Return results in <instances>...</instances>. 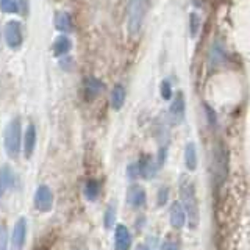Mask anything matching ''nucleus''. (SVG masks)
I'll use <instances>...</instances> for the list:
<instances>
[{
  "label": "nucleus",
  "instance_id": "obj_32",
  "mask_svg": "<svg viewBox=\"0 0 250 250\" xmlns=\"http://www.w3.org/2000/svg\"><path fill=\"white\" fill-rule=\"evenodd\" d=\"M192 21H195V16L192 14ZM192 35H195V23H192Z\"/></svg>",
  "mask_w": 250,
  "mask_h": 250
},
{
  "label": "nucleus",
  "instance_id": "obj_12",
  "mask_svg": "<svg viewBox=\"0 0 250 250\" xmlns=\"http://www.w3.org/2000/svg\"><path fill=\"white\" fill-rule=\"evenodd\" d=\"M138 164H139V177H144L146 180H152L160 169L158 163L148 155L143 156V158L138 161Z\"/></svg>",
  "mask_w": 250,
  "mask_h": 250
},
{
  "label": "nucleus",
  "instance_id": "obj_3",
  "mask_svg": "<svg viewBox=\"0 0 250 250\" xmlns=\"http://www.w3.org/2000/svg\"><path fill=\"white\" fill-rule=\"evenodd\" d=\"M22 124L19 117H14L13 121L8 122L3 131V147L5 152L10 158H18L21 153V144H22Z\"/></svg>",
  "mask_w": 250,
  "mask_h": 250
},
{
  "label": "nucleus",
  "instance_id": "obj_5",
  "mask_svg": "<svg viewBox=\"0 0 250 250\" xmlns=\"http://www.w3.org/2000/svg\"><path fill=\"white\" fill-rule=\"evenodd\" d=\"M3 38H5V42L10 49H19L22 45V30H21V23L18 21H10L5 23V28H3Z\"/></svg>",
  "mask_w": 250,
  "mask_h": 250
},
{
  "label": "nucleus",
  "instance_id": "obj_22",
  "mask_svg": "<svg viewBox=\"0 0 250 250\" xmlns=\"http://www.w3.org/2000/svg\"><path fill=\"white\" fill-rule=\"evenodd\" d=\"M114 221H116V203L111 202L108 205L106 211H105V217H104V224H105V229H113L114 227Z\"/></svg>",
  "mask_w": 250,
  "mask_h": 250
},
{
  "label": "nucleus",
  "instance_id": "obj_11",
  "mask_svg": "<svg viewBox=\"0 0 250 250\" xmlns=\"http://www.w3.org/2000/svg\"><path fill=\"white\" fill-rule=\"evenodd\" d=\"M131 234L125 225H117L114 230V250H130Z\"/></svg>",
  "mask_w": 250,
  "mask_h": 250
},
{
  "label": "nucleus",
  "instance_id": "obj_20",
  "mask_svg": "<svg viewBox=\"0 0 250 250\" xmlns=\"http://www.w3.org/2000/svg\"><path fill=\"white\" fill-rule=\"evenodd\" d=\"M55 27L60 31H69L72 28V22H70V18L69 14L64 13V11H60L55 16Z\"/></svg>",
  "mask_w": 250,
  "mask_h": 250
},
{
  "label": "nucleus",
  "instance_id": "obj_17",
  "mask_svg": "<svg viewBox=\"0 0 250 250\" xmlns=\"http://www.w3.org/2000/svg\"><path fill=\"white\" fill-rule=\"evenodd\" d=\"M124 102H125V88L122 84H116L111 91V96H109L111 108L117 111V109H121L124 106Z\"/></svg>",
  "mask_w": 250,
  "mask_h": 250
},
{
  "label": "nucleus",
  "instance_id": "obj_29",
  "mask_svg": "<svg viewBox=\"0 0 250 250\" xmlns=\"http://www.w3.org/2000/svg\"><path fill=\"white\" fill-rule=\"evenodd\" d=\"M161 250H182L177 242H172V241H164L161 244Z\"/></svg>",
  "mask_w": 250,
  "mask_h": 250
},
{
  "label": "nucleus",
  "instance_id": "obj_8",
  "mask_svg": "<svg viewBox=\"0 0 250 250\" xmlns=\"http://www.w3.org/2000/svg\"><path fill=\"white\" fill-rule=\"evenodd\" d=\"M146 200H147V195L143 186L139 185H133L128 188L127 191V203L128 207L133 209H139L146 205Z\"/></svg>",
  "mask_w": 250,
  "mask_h": 250
},
{
  "label": "nucleus",
  "instance_id": "obj_28",
  "mask_svg": "<svg viewBox=\"0 0 250 250\" xmlns=\"http://www.w3.org/2000/svg\"><path fill=\"white\" fill-rule=\"evenodd\" d=\"M205 111H207V117H208V122L211 127H214L217 119H216V113H214V109L213 108H209L208 105H205Z\"/></svg>",
  "mask_w": 250,
  "mask_h": 250
},
{
  "label": "nucleus",
  "instance_id": "obj_23",
  "mask_svg": "<svg viewBox=\"0 0 250 250\" xmlns=\"http://www.w3.org/2000/svg\"><path fill=\"white\" fill-rule=\"evenodd\" d=\"M0 10L5 14H16L19 11L18 0H0Z\"/></svg>",
  "mask_w": 250,
  "mask_h": 250
},
{
  "label": "nucleus",
  "instance_id": "obj_16",
  "mask_svg": "<svg viewBox=\"0 0 250 250\" xmlns=\"http://www.w3.org/2000/svg\"><path fill=\"white\" fill-rule=\"evenodd\" d=\"M72 49V42H70V39L64 35L58 36L55 39L53 42V53L57 55V57H64V55L69 53V50Z\"/></svg>",
  "mask_w": 250,
  "mask_h": 250
},
{
  "label": "nucleus",
  "instance_id": "obj_2",
  "mask_svg": "<svg viewBox=\"0 0 250 250\" xmlns=\"http://www.w3.org/2000/svg\"><path fill=\"white\" fill-rule=\"evenodd\" d=\"M211 172H213V180L217 186L225 183L229 177V152L222 143H217L213 147V155H211Z\"/></svg>",
  "mask_w": 250,
  "mask_h": 250
},
{
  "label": "nucleus",
  "instance_id": "obj_25",
  "mask_svg": "<svg viewBox=\"0 0 250 250\" xmlns=\"http://www.w3.org/2000/svg\"><path fill=\"white\" fill-rule=\"evenodd\" d=\"M8 249V230L5 225H0V250Z\"/></svg>",
  "mask_w": 250,
  "mask_h": 250
},
{
  "label": "nucleus",
  "instance_id": "obj_26",
  "mask_svg": "<svg viewBox=\"0 0 250 250\" xmlns=\"http://www.w3.org/2000/svg\"><path fill=\"white\" fill-rule=\"evenodd\" d=\"M127 175H128L130 180H135V178L139 177V164H138V161L131 163L130 166L127 167Z\"/></svg>",
  "mask_w": 250,
  "mask_h": 250
},
{
  "label": "nucleus",
  "instance_id": "obj_15",
  "mask_svg": "<svg viewBox=\"0 0 250 250\" xmlns=\"http://www.w3.org/2000/svg\"><path fill=\"white\" fill-rule=\"evenodd\" d=\"M35 147H36V127L33 124H30L25 130V135H23V153H25L27 158H31V155L35 152Z\"/></svg>",
  "mask_w": 250,
  "mask_h": 250
},
{
  "label": "nucleus",
  "instance_id": "obj_18",
  "mask_svg": "<svg viewBox=\"0 0 250 250\" xmlns=\"http://www.w3.org/2000/svg\"><path fill=\"white\" fill-rule=\"evenodd\" d=\"M185 164L188 170H195L197 167V148L194 143H188L185 147Z\"/></svg>",
  "mask_w": 250,
  "mask_h": 250
},
{
  "label": "nucleus",
  "instance_id": "obj_24",
  "mask_svg": "<svg viewBox=\"0 0 250 250\" xmlns=\"http://www.w3.org/2000/svg\"><path fill=\"white\" fill-rule=\"evenodd\" d=\"M161 97L164 100H170L172 99V86L167 80H164L161 83Z\"/></svg>",
  "mask_w": 250,
  "mask_h": 250
},
{
  "label": "nucleus",
  "instance_id": "obj_7",
  "mask_svg": "<svg viewBox=\"0 0 250 250\" xmlns=\"http://www.w3.org/2000/svg\"><path fill=\"white\" fill-rule=\"evenodd\" d=\"M27 239V219L21 217L18 222L14 224L13 234H11V249L13 250H22L25 246Z\"/></svg>",
  "mask_w": 250,
  "mask_h": 250
},
{
  "label": "nucleus",
  "instance_id": "obj_10",
  "mask_svg": "<svg viewBox=\"0 0 250 250\" xmlns=\"http://www.w3.org/2000/svg\"><path fill=\"white\" fill-rule=\"evenodd\" d=\"M105 89V84L102 83L99 78H94V77H88L86 80L83 82V94H84V99L91 102L96 97H99L102 92Z\"/></svg>",
  "mask_w": 250,
  "mask_h": 250
},
{
  "label": "nucleus",
  "instance_id": "obj_6",
  "mask_svg": "<svg viewBox=\"0 0 250 250\" xmlns=\"http://www.w3.org/2000/svg\"><path fill=\"white\" fill-rule=\"evenodd\" d=\"M35 207L41 213H49L53 207V194L47 185H39L35 192Z\"/></svg>",
  "mask_w": 250,
  "mask_h": 250
},
{
  "label": "nucleus",
  "instance_id": "obj_30",
  "mask_svg": "<svg viewBox=\"0 0 250 250\" xmlns=\"http://www.w3.org/2000/svg\"><path fill=\"white\" fill-rule=\"evenodd\" d=\"M72 250H88V249H86V246H83V244H75L72 247Z\"/></svg>",
  "mask_w": 250,
  "mask_h": 250
},
{
  "label": "nucleus",
  "instance_id": "obj_9",
  "mask_svg": "<svg viewBox=\"0 0 250 250\" xmlns=\"http://www.w3.org/2000/svg\"><path fill=\"white\" fill-rule=\"evenodd\" d=\"M185 111H186V104H185V96L182 92H177V96L172 100L169 106V114L170 121L174 124H182L185 119Z\"/></svg>",
  "mask_w": 250,
  "mask_h": 250
},
{
  "label": "nucleus",
  "instance_id": "obj_27",
  "mask_svg": "<svg viewBox=\"0 0 250 250\" xmlns=\"http://www.w3.org/2000/svg\"><path fill=\"white\" fill-rule=\"evenodd\" d=\"M167 197H169V189H167V188H161V189L158 191V205L160 207L166 205Z\"/></svg>",
  "mask_w": 250,
  "mask_h": 250
},
{
  "label": "nucleus",
  "instance_id": "obj_21",
  "mask_svg": "<svg viewBox=\"0 0 250 250\" xmlns=\"http://www.w3.org/2000/svg\"><path fill=\"white\" fill-rule=\"evenodd\" d=\"M224 60V49H222V45L216 42L213 44V47H211V52H209V62L213 66H217V64H221Z\"/></svg>",
  "mask_w": 250,
  "mask_h": 250
},
{
  "label": "nucleus",
  "instance_id": "obj_14",
  "mask_svg": "<svg viewBox=\"0 0 250 250\" xmlns=\"http://www.w3.org/2000/svg\"><path fill=\"white\" fill-rule=\"evenodd\" d=\"M169 221H170V225L174 227V229H177V230L183 229V227H185L186 213H185V209H183L182 203H180V202L172 203L170 211H169Z\"/></svg>",
  "mask_w": 250,
  "mask_h": 250
},
{
  "label": "nucleus",
  "instance_id": "obj_19",
  "mask_svg": "<svg viewBox=\"0 0 250 250\" xmlns=\"http://www.w3.org/2000/svg\"><path fill=\"white\" fill-rule=\"evenodd\" d=\"M100 183L97 182V180H88L84 185V189H83V194H84V197L94 202V200H97V197L100 195Z\"/></svg>",
  "mask_w": 250,
  "mask_h": 250
},
{
  "label": "nucleus",
  "instance_id": "obj_31",
  "mask_svg": "<svg viewBox=\"0 0 250 250\" xmlns=\"http://www.w3.org/2000/svg\"><path fill=\"white\" fill-rule=\"evenodd\" d=\"M136 250H150V247H148V246H144V244H141V246L136 247Z\"/></svg>",
  "mask_w": 250,
  "mask_h": 250
},
{
  "label": "nucleus",
  "instance_id": "obj_13",
  "mask_svg": "<svg viewBox=\"0 0 250 250\" xmlns=\"http://www.w3.org/2000/svg\"><path fill=\"white\" fill-rule=\"evenodd\" d=\"M16 183V175H14V170L10 166H2L0 167V199L11 189Z\"/></svg>",
  "mask_w": 250,
  "mask_h": 250
},
{
  "label": "nucleus",
  "instance_id": "obj_4",
  "mask_svg": "<svg viewBox=\"0 0 250 250\" xmlns=\"http://www.w3.org/2000/svg\"><path fill=\"white\" fill-rule=\"evenodd\" d=\"M147 13V0H128L127 5V23H128V33L138 35L139 30L143 28V23Z\"/></svg>",
  "mask_w": 250,
  "mask_h": 250
},
{
  "label": "nucleus",
  "instance_id": "obj_1",
  "mask_svg": "<svg viewBox=\"0 0 250 250\" xmlns=\"http://www.w3.org/2000/svg\"><path fill=\"white\" fill-rule=\"evenodd\" d=\"M180 199H182L180 203L186 213V221L191 229L195 230L200 222V209L197 195H195V186L188 177L180 180Z\"/></svg>",
  "mask_w": 250,
  "mask_h": 250
}]
</instances>
